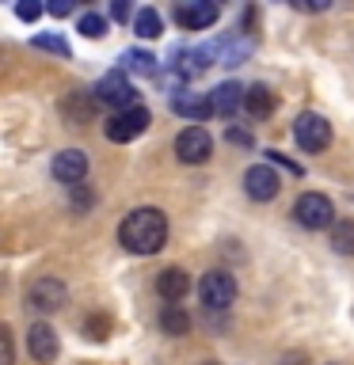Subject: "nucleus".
<instances>
[{
    "instance_id": "2",
    "label": "nucleus",
    "mask_w": 354,
    "mask_h": 365,
    "mask_svg": "<svg viewBox=\"0 0 354 365\" xmlns=\"http://www.w3.org/2000/svg\"><path fill=\"white\" fill-rule=\"evenodd\" d=\"M293 137L305 153H324L331 145V122L316 110H305V114H297V122H293Z\"/></svg>"
},
{
    "instance_id": "14",
    "label": "nucleus",
    "mask_w": 354,
    "mask_h": 365,
    "mask_svg": "<svg viewBox=\"0 0 354 365\" xmlns=\"http://www.w3.org/2000/svg\"><path fill=\"white\" fill-rule=\"evenodd\" d=\"M156 293L164 297V301H183V297L191 293V278H187V270H183V267H168V270H160V278H156Z\"/></svg>"
},
{
    "instance_id": "11",
    "label": "nucleus",
    "mask_w": 354,
    "mask_h": 365,
    "mask_svg": "<svg viewBox=\"0 0 354 365\" xmlns=\"http://www.w3.org/2000/svg\"><path fill=\"white\" fill-rule=\"evenodd\" d=\"M27 350H31V358L34 361H54L57 358V350H61V346H57V335H54V327L50 324H34L31 331H27Z\"/></svg>"
},
{
    "instance_id": "22",
    "label": "nucleus",
    "mask_w": 354,
    "mask_h": 365,
    "mask_svg": "<svg viewBox=\"0 0 354 365\" xmlns=\"http://www.w3.org/2000/svg\"><path fill=\"white\" fill-rule=\"evenodd\" d=\"M80 34H84V38H103V34H107V19L99 16V11H88V16H80Z\"/></svg>"
},
{
    "instance_id": "3",
    "label": "nucleus",
    "mask_w": 354,
    "mask_h": 365,
    "mask_svg": "<svg viewBox=\"0 0 354 365\" xmlns=\"http://www.w3.org/2000/svg\"><path fill=\"white\" fill-rule=\"evenodd\" d=\"M198 297H202V304H206V308L221 312V308H228V304L236 301V278H233L228 270H210V274H202Z\"/></svg>"
},
{
    "instance_id": "17",
    "label": "nucleus",
    "mask_w": 354,
    "mask_h": 365,
    "mask_svg": "<svg viewBox=\"0 0 354 365\" xmlns=\"http://www.w3.org/2000/svg\"><path fill=\"white\" fill-rule=\"evenodd\" d=\"M160 327H164V335H187L191 331V316L183 304H164V312H160Z\"/></svg>"
},
{
    "instance_id": "21",
    "label": "nucleus",
    "mask_w": 354,
    "mask_h": 365,
    "mask_svg": "<svg viewBox=\"0 0 354 365\" xmlns=\"http://www.w3.org/2000/svg\"><path fill=\"white\" fill-rule=\"evenodd\" d=\"M31 46H39V50H46V53H57V57H69V53H73V46H69L61 34H34Z\"/></svg>"
},
{
    "instance_id": "4",
    "label": "nucleus",
    "mask_w": 354,
    "mask_h": 365,
    "mask_svg": "<svg viewBox=\"0 0 354 365\" xmlns=\"http://www.w3.org/2000/svg\"><path fill=\"white\" fill-rule=\"evenodd\" d=\"M293 217H297V225L301 228H331V221H335V210H331V198L328 194H316V190H308L297 198L293 205Z\"/></svg>"
},
{
    "instance_id": "6",
    "label": "nucleus",
    "mask_w": 354,
    "mask_h": 365,
    "mask_svg": "<svg viewBox=\"0 0 354 365\" xmlns=\"http://www.w3.org/2000/svg\"><path fill=\"white\" fill-rule=\"evenodd\" d=\"M96 103H107V107H114V110L137 107V91H133V84H130V76H126L122 68L107 73V76L96 84Z\"/></svg>"
},
{
    "instance_id": "23",
    "label": "nucleus",
    "mask_w": 354,
    "mask_h": 365,
    "mask_svg": "<svg viewBox=\"0 0 354 365\" xmlns=\"http://www.w3.org/2000/svg\"><path fill=\"white\" fill-rule=\"evenodd\" d=\"M107 331H111V316L96 312V316L84 319V335H88L91 342H103V339H107Z\"/></svg>"
},
{
    "instance_id": "8",
    "label": "nucleus",
    "mask_w": 354,
    "mask_h": 365,
    "mask_svg": "<svg viewBox=\"0 0 354 365\" xmlns=\"http://www.w3.org/2000/svg\"><path fill=\"white\" fill-rule=\"evenodd\" d=\"M213 153V137L202 130V125H187L179 137H176V156L183 164H206Z\"/></svg>"
},
{
    "instance_id": "15",
    "label": "nucleus",
    "mask_w": 354,
    "mask_h": 365,
    "mask_svg": "<svg viewBox=\"0 0 354 365\" xmlns=\"http://www.w3.org/2000/svg\"><path fill=\"white\" fill-rule=\"evenodd\" d=\"M179 23L187 31H206V27H213V23H217V8L206 4V0H194V4L179 8Z\"/></svg>"
},
{
    "instance_id": "30",
    "label": "nucleus",
    "mask_w": 354,
    "mask_h": 365,
    "mask_svg": "<svg viewBox=\"0 0 354 365\" xmlns=\"http://www.w3.org/2000/svg\"><path fill=\"white\" fill-rule=\"evenodd\" d=\"M225 137H228L233 145H240V148H251V133H244V130H228Z\"/></svg>"
},
{
    "instance_id": "29",
    "label": "nucleus",
    "mask_w": 354,
    "mask_h": 365,
    "mask_svg": "<svg viewBox=\"0 0 354 365\" xmlns=\"http://www.w3.org/2000/svg\"><path fill=\"white\" fill-rule=\"evenodd\" d=\"M42 4H46V11H50V16H69L76 0H42Z\"/></svg>"
},
{
    "instance_id": "12",
    "label": "nucleus",
    "mask_w": 354,
    "mask_h": 365,
    "mask_svg": "<svg viewBox=\"0 0 354 365\" xmlns=\"http://www.w3.org/2000/svg\"><path fill=\"white\" fill-rule=\"evenodd\" d=\"M206 99H210V110H213V114L233 118V114L240 110V103H244V88H240L236 80H225V84H217Z\"/></svg>"
},
{
    "instance_id": "26",
    "label": "nucleus",
    "mask_w": 354,
    "mask_h": 365,
    "mask_svg": "<svg viewBox=\"0 0 354 365\" xmlns=\"http://www.w3.org/2000/svg\"><path fill=\"white\" fill-rule=\"evenodd\" d=\"M65 110L73 114L76 122H91V110H96V107H91L88 99H80V96H76V99H69V103H65Z\"/></svg>"
},
{
    "instance_id": "9",
    "label": "nucleus",
    "mask_w": 354,
    "mask_h": 365,
    "mask_svg": "<svg viewBox=\"0 0 354 365\" xmlns=\"http://www.w3.org/2000/svg\"><path fill=\"white\" fill-rule=\"evenodd\" d=\"M50 171H54L57 182H65V187H76V182H84V175H88V156L80 153V148H61V153L54 156Z\"/></svg>"
},
{
    "instance_id": "24",
    "label": "nucleus",
    "mask_w": 354,
    "mask_h": 365,
    "mask_svg": "<svg viewBox=\"0 0 354 365\" xmlns=\"http://www.w3.org/2000/svg\"><path fill=\"white\" fill-rule=\"evenodd\" d=\"M0 365H16V339L8 324H0Z\"/></svg>"
},
{
    "instance_id": "31",
    "label": "nucleus",
    "mask_w": 354,
    "mask_h": 365,
    "mask_svg": "<svg viewBox=\"0 0 354 365\" xmlns=\"http://www.w3.org/2000/svg\"><path fill=\"white\" fill-rule=\"evenodd\" d=\"M267 156H270V160H274V164H282V168H285V171H293V175H301V168H297V164H290V160H285V156H282V153H267Z\"/></svg>"
},
{
    "instance_id": "7",
    "label": "nucleus",
    "mask_w": 354,
    "mask_h": 365,
    "mask_svg": "<svg viewBox=\"0 0 354 365\" xmlns=\"http://www.w3.org/2000/svg\"><path fill=\"white\" fill-rule=\"evenodd\" d=\"M65 301H69V289L61 278H34L27 285V304L34 312H57Z\"/></svg>"
},
{
    "instance_id": "10",
    "label": "nucleus",
    "mask_w": 354,
    "mask_h": 365,
    "mask_svg": "<svg viewBox=\"0 0 354 365\" xmlns=\"http://www.w3.org/2000/svg\"><path fill=\"white\" fill-rule=\"evenodd\" d=\"M278 187H282V179H278V171H274L270 164H256V168L244 171V190H248V198L270 202L274 194H278Z\"/></svg>"
},
{
    "instance_id": "27",
    "label": "nucleus",
    "mask_w": 354,
    "mask_h": 365,
    "mask_svg": "<svg viewBox=\"0 0 354 365\" xmlns=\"http://www.w3.org/2000/svg\"><path fill=\"white\" fill-rule=\"evenodd\" d=\"M297 11H308V16H316V11H328L331 0H290Z\"/></svg>"
},
{
    "instance_id": "5",
    "label": "nucleus",
    "mask_w": 354,
    "mask_h": 365,
    "mask_svg": "<svg viewBox=\"0 0 354 365\" xmlns=\"http://www.w3.org/2000/svg\"><path fill=\"white\" fill-rule=\"evenodd\" d=\"M148 122H153V114L137 103V107H126V110L114 114V118H107V137L114 145H126V141H133V137H141L148 130Z\"/></svg>"
},
{
    "instance_id": "16",
    "label": "nucleus",
    "mask_w": 354,
    "mask_h": 365,
    "mask_svg": "<svg viewBox=\"0 0 354 365\" xmlns=\"http://www.w3.org/2000/svg\"><path fill=\"white\" fill-rule=\"evenodd\" d=\"M251 118H267V114L274 110V96H270V88L267 84H251L244 88V103H240Z\"/></svg>"
},
{
    "instance_id": "18",
    "label": "nucleus",
    "mask_w": 354,
    "mask_h": 365,
    "mask_svg": "<svg viewBox=\"0 0 354 365\" xmlns=\"http://www.w3.org/2000/svg\"><path fill=\"white\" fill-rule=\"evenodd\" d=\"M130 23H133L137 38H160V34H164V19H160L156 8H141Z\"/></svg>"
},
{
    "instance_id": "32",
    "label": "nucleus",
    "mask_w": 354,
    "mask_h": 365,
    "mask_svg": "<svg viewBox=\"0 0 354 365\" xmlns=\"http://www.w3.org/2000/svg\"><path fill=\"white\" fill-rule=\"evenodd\" d=\"M206 4H213V8H221V4H225V0H206Z\"/></svg>"
},
{
    "instance_id": "25",
    "label": "nucleus",
    "mask_w": 354,
    "mask_h": 365,
    "mask_svg": "<svg viewBox=\"0 0 354 365\" xmlns=\"http://www.w3.org/2000/svg\"><path fill=\"white\" fill-rule=\"evenodd\" d=\"M46 11V4L42 0H16V16L23 19V23H34Z\"/></svg>"
},
{
    "instance_id": "13",
    "label": "nucleus",
    "mask_w": 354,
    "mask_h": 365,
    "mask_svg": "<svg viewBox=\"0 0 354 365\" xmlns=\"http://www.w3.org/2000/svg\"><path fill=\"white\" fill-rule=\"evenodd\" d=\"M171 110L176 114H183V118H191V122H206L210 118V99L206 96H198V91H171Z\"/></svg>"
},
{
    "instance_id": "20",
    "label": "nucleus",
    "mask_w": 354,
    "mask_h": 365,
    "mask_svg": "<svg viewBox=\"0 0 354 365\" xmlns=\"http://www.w3.org/2000/svg\"><path fill=\"white\" fill-rule=\"evenodd\" d=\"M331 251L354 255V221H331Z\"/></svg>"
},
{
    "instance_id": "28",
    "label": "nucleus",
    "mask_w": 354,
    "mask_h": 365,
    "mask_svg": "<svg viewBox=\"0 0 354 365\" xmlns=\"http://www.w3.org/2000/svg\"><path fill=\"white\" fill-rule=\"evenodd\" d=\"M111 16L118 19V23H130V19H133V11H130V0H111Z\"/></svg>"
},
{
    "instance_id": "33",
    "label": "nucleus",
    "mask_w": 354,
    "mask_h": 365,
    "mask_svg": "<svg viewBox=\"0 0 354 365\" xmlns=\"http://www.w3.org/2000/svg\"><path fill=\"white\" fill-rule=\"evenodd\" d=\"M206 365H213V361H206Z\"/></svg>"
},
{
    "instance_id": "19",
    "label": "nucleus",
    "mask_w": 354,
    "mask_h": 365,
    "mask_svg": "<svg viewBox=\"0 0 354 365\" xmlns=\"http://www.w3.org/2000/svg\"><path fill=\"white\" fill-rule=\"evenodd\" d=\"M122 73L153 76V73H156V57L148 53V50H130V53H122Z\"/></svg>"
},
{
    "instance_id": "1",
    "label": "nucleus",
    "mask_w": 354,
    "mask_h": 365,
    "mask_svg": "<svg viewBox=\"0 0 354 365\" xmlns=\"http://www.w3.org/2000/svg\"><path fill=\"white\" fill-rule=\"evenodd\" d=\"M118 244L133 255H156L168 244V217L153 205H137L133 213L122 217L118 225Z\"/></svg>"
}]
</instances>
